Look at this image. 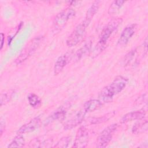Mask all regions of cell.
<instances>
[{
	"label": "cell",
	"instance_id": "7c38bea8",
	"mask_svg": "<svg viewBox=\"0 0 148 148\" xmlns=\"http://www.w3.org/2000/svg\"><path fill=\"white\" fill-rule=\"evenodd\" d=\"M99 2H100L99 1L94 2L92 3V4L91 5V6L87 10L85 18L83 20V21L82 22L87 27L88 26V25L90 23L94 16L95 14V13L98 11V9L99 6Z\"/></svg>",
	"mask_w": 148,
	"mask_h": 148
},
{
	"label": "cell",
	"instance_id": "52a82bcc",
	"mask_svg": "<svg viewBox=\"0 0 148 148\" xmlns=\"http://www.w3.org/2000/svg\"><path fill=\"white\" fill-rule=\"evenodd\" d=\"M137 29V25L135 24H130L127 26L122 31L120 38L118 39L117 43L120 46L127 45L132 36L135 34Z\"/></svg>",
	"mask_w": 148,
	"mask_h": 148
},
{
	"label": "cell",
	"instance_id": "9a60e30c",
	"mask_svg": "<svg viewBox=\"0 0 148 148\" xmlns=\"http://www.w3.org/2000/svg\"><path fill=\"white\" fill-rule=\"evenodd\" d=\"M102 104L98 99H91L87 101L83 106V109L86 113L91 112L98 109Z\"/></svg>",
	"mask_w": 148,
	"mask_h": 148
},
{
	"label": "cell",
	"instance_id": "9c48e42d",
	"mask_svg": "<svg viewBox=\"0 0 148 148\" xmlns=\"http://www.w3.org/2000/svg\"><path fill=\"white\" fill-rule=\"evenodd\" d=\"M86 114V112L83 109L80 110L75 116L66 122L64 124V129L66 130H71L80 124L84 120Z\"/></svg>",
	"mask_w": 148,
	"mask_h": 148
},
{
	"label": "cell",
	"instance_id": "7a4b0ae2",
	"mask_svg": "<svg viewBox=\"0 0 148 148\" xmlns=\"http://www.w3.org/2000/svg\"><path fill=\"white\" fill-rule=\"evenodd\" d=\"M75 14V11L71 8H67L56 16L53 21V28L56 30H60L62 28L66 23Z\"/></svg>",
	"mask_w": 148,
	"mask_h": 148
},
{
	"label": "cell",
	"instance_id": "30bf717a",
	"mask_svg": "<svg viewBox=\"0 0 148 148\" xmlns=\"http://www.w3.org/2000/svg\"><path fill=\"white\" fill-rule=\"evenodd\" d=\"M40 124V119L39 117H35L28 123L24 124L17 131L18 134H24L31 132L38 128Z\"/></svg>",
	"mask_w": 148,
	"mask_h": 148
},
{
	"label": "cell",
	"instance_id": "e0dca14e",
	"mask_svg": "<svg viewBox=\"0 0 148 148\" xmlns=\"http://www.w3.org/2000/svg\"><path fill=\"white\" fill-rule=\"evenodd\" d=\"M91 45L92 42L90 39L84 43V44L77 51L75 54V57L77 58V60L82 58L86 53H88V51H90L91 47Z\"/></svg>",
	"mask_w": 148,
	"mask_h": 148
},
{
	"label": "cell",
	"instance_id": "484cf974",
	"mask_svg": "<svg viewBox=\"0 0 148 148\" xmlns=\"http://www.w3.org/2000/svg\"><path fill=\"white\" fill-rule=\"evenodd\" d=\"M4 41H5L4 34L3 33H1V50H2V49L3 47Z\"/></svg>",
	"mask_w": 148,
	"mask_h": 148
},
{
	"label": "cell",
	"instance_id": "3957f363",
	"mask_svg": "<svg viewBox=\"0 0 148 148\" xmlns=\"http://www.w3.org/2000/svg\"><path fill=\"white\" fill-rule=\"evenodd\" d=\"M87 26L83 23L77 25L66 39V45L73 47L79 44L86 35Z\"/></svg>",
	"mask_w": 148,
	"mask_h": 148
},
{
	"label": "cell",
	"instance_id": "ba28073f",
	"mask_svg": "<svg viewBox=\"0 0 148 148\" xmlns=\"http://www.w3.org/2000/svg\"><path fill=\"white\" fill-rule=\"evenodd\" d=\"M88 142V133L87 129L84 127H81L78 130L73 147L76 148L85 147L87 146Z\"/></svg>",
	"mask_w": 148,
	"mask_h": 148
},
{
	"label": "cell",
	"instance_id": "5bb4252c",
	"mask_svg": "<svg viewBox=\"0 0 148 148\" xmlns=\"http://www.w3.org/2000/svg\"><path fill=\"white\" fill-rule=\"evenodd\" d=\"M113 95L108 90L107 86L104 87L99 92L98 95V100L102 104L108 103L112 101Z\"/></svg>",
	"mask_w": 148,
	"mask_h": 148
},
{
	"label": "cell",
	"instance_id": "d6986e66",
	"mask_svg": "<svg viewBox=\"0 0 148 148\" xmlns=\"http://www.w3.org/2000/svg\"><path fill=\"white\" fill-rule=\"evenodd\" d=\"M147 120H145V121L139 122L137 124H136L132 128V131L133 134H139L143 133L147 130Z\"/></svg>",
	"mask_w": 148,
	"mask_h": 148
},
{
	"label": "cell",
	"instance_id": "44dd1931",
	"mask_svg": "<svg viewBox=\"0 0 148 148\" xmlns=\"http://www.w3.org/2000/svg\"><path fill=\"white\" fill-rule=\"evenodd\" d=\"M27 98H28V101L29 105L32 108H38L40 106L41 100L37 95L34 93H31L28 95Z\"/></svg>",
	"mask_w": 148,
	"mask_h": 148
},
{
	"label": "cell",
	"instance_id": "8fae6325",
	"mask_svg": "<svg viewBox=\"0 0 148 148\" xmlns=\"http://www.w3.org/2000/svg\"><path fill=\"white\" fill-rule=\"evenodd\" d=\"M146 112L143 110L132 112L125 114L121 119V122L123 123H127L135 120H141L145 116Z\"/></svg>",
	"mask_w": 148,
	"mask_h": 148
},
{
	"label": "cell",
	"instance_id": "d4e9b609",
	"mask_svg": "<svg viewBox=\"0 0 148 148\" xmlns=\"http://www.w3.org/2000/svg\"><path fill=\"white\" fill-rule=\"evenodd\" d=\"M5 130V122L1 120V123H0V131H1V134L2 135L3 131Z\"/></svg>",
	"mask_w": 148,
	"mask_h": 148
},
{
	"label": "cell",
	"instance_id": "cb8c5ba5",
	"mask_svg": "<svg viewBox=\"0 0 148 148\" xmlns=\"http://www.w3.org/2000/svg\"><path fill=\"white\" fill-rule=\"evenodd\" d=\"M135 50H132L130 52H129L125 57V62H124V64H128L131 61V60L132 59L134 56L135 55Z\"/></svg>",
	"mask_w": 148,
	"mask_h": 148
},
{
	"label": "cell",
	"instance_id": "277c9868",
	"mask_svg": "<svg viewBox=\"0 0 148 148\" xmlns=\"http://www.w3.org/2000/svg\"><path fill=\"white\" fill-rule=\"evenodd\" d=\"M116 124H113L107 127L101 133L97 138L96 146L97 147H105L112 140L113 134L117 129Z\"/></svg>",
	"mask_w": 148,
	"mask_h": 148
},
{
	"label": "cell",
	"instance_id": "5b68a950",
	"mask_svg": "<svg viewBox=\"0 0 148 148\" xmlns=\"http://www.w3.org/2000/svg\"><path fill=\"white\" fill-rule=\"evenodd\" d=\"M41 38H35L23 50L19 56L16 60V62L17 64H20L25 60H27L29 57H30L38 48L41 42Z\"/></svg>",
	"mask_w": 148,
	"mask_h": 148
},
{
	"label": "cell",
	"instance_id": "7402d4cb",
	"mask_svg": "<svg viewBox=\"0 0 148 148\" xmlns=\"http://www.w3.org/2000/svg\"><path fill=\"white\" fill-rule=\"evenodd\" d=\"M14 94V91L13 90H10L5 92L2 93L1 95V106L5 105L9 102L12 98Z\"/></svg>",
	"mask_w": 148,
	"mask_h": 148
},
{
	"label": "cell",
	"instance_id": "4fadbf2b",
	"mask_svg": "<svg viewBox=\"0 0 148 148\" xmlns=\"http://www.w3.org/2000/svg\"><path fill=\"white\" fill-rule=\"evenodd\" d=\"M68 62V57L66 55H62L60 56L54 65V73L55 75L59 74Z\"/></svg>",
	"mask_w": 148,
	"mask_h": 148
},
{
	"label": "cell",
	"instance_id": "603a6c76",
	"mask_svg": "<svg viewBox=\"0 0 148 148\" xmlns=\"http://www.w3.org/2000/svg\"><path fill=\"white\" fill-rule=\"evenodd\" d=\"M71 141V138L69 136H65L60 139L57 144L55 145V147H68Z\"/></svg>",
	"mask_w": 148,
	"mask_h": 148
},
{
	"label": "cell",
	"instance_id": "8992f818",
	"mask_svg": "<svg viewBox=\"0 0 148 148\" xmlns=\"http://www.w3.org/2000/svg\"><path fill=\"white\" fill-rule=\"evenodd\" d=\"M127 83L128 80L126 78L121 76H119L116 77L107 87L111 94L114 96L121 92L125 87Z\"/></svg>",
	"mask_w": 148,
	"mask_h": 148
},
{
	"label": "cell",
	"instance_id": "ffe728a7",
	"mask_svg": "<svg viewBox=\"0 0 148 148\" xmlns=\"http://www.w3.org/2000/svg\"><path fill=\"white\" fill-rule=\"evenodd\" d=\"M125 1H114L110 5L108 9V13L110 15L116 14L123 6Z\"/></svg>",
	"mask_w": 148,
	"mask_h": 148
},
{
	"label": "cell",
	"instance_id": "6da1fadb",
	"mask_svg": "<svg viewBox=\"0 0 148 148\" xmlns=\"http://www.w3.org/2000/svg\"><path fill=\"white\" fill-rule=\"evenodd\" d=\"M122 22L121 18H114L112 19L105 27L102 29L100 36L98 44L100 45L105 47V45L109 39L112 34L114 32V30L119 27V25Z\"/></svg>",
	"mask_w": 148,
	"mask_h": 148
},
{
	"label": "cell",
	"instance_id": "2e32d148",
	"mask_svg": "<svg viewBox=\"0 0 148 148\" xmlns=\"http://www.w3.org/2000/svg\"><path fill=\"white\" fill-rule=\"evenodd\" d=\"M66 113V107L65 106H61L58 109H57L56 110H55L54 112L49 117L47 121L50 123L53 122L58 120L62 119Z\"/></svg>",
	"mask_w": 148,
	"mask_h": 148
},
{
	"label": "cell",
	"instance_id": "ac0fdd59",
	"mask_svg": "<svg viewBox=\"0 0 148 148\" xmlns=\"http://www.w3.org/2000/svg\"><path fill=\"white\" fill-rule=\"evenodd\" d=\"M25 143L24 138L21 134H18L14 138L11 143L8 145V148L12 147H22L24 146Z\"/></svg>",
	"mask_w": 148,
	"mask_h": 148
}]
</instances>
